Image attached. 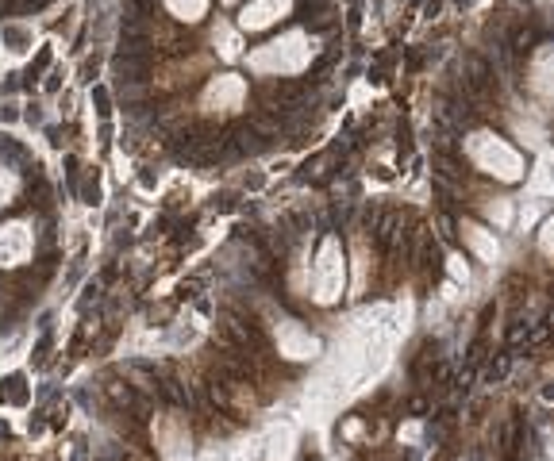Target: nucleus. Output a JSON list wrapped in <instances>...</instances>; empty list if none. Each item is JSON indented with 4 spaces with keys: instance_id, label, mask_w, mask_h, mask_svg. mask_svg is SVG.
<instances>
[{
    "instance_id": "obj_1",
    "label": "nucleus",
    "mask_w": 554,
    "mask_h": 461,
    "mask_svg": "<svg viewBox=\"0 0 554 461\" xmlns=\"http://www.w3.org/2000/svg\"><path fill=\"white\" fill-rule=\"evenodd\" d=\"M316 54H320V43L308 31H285V35H277L274 43L254 50L247 58V66L254 73H301L308 70V62Z\"/></svg>"
},
{
    "instance_id": "obj_2",
    "label": "nucleus",
    "mask_w": 554,
    "mask_h": 461,
    "mask_svg": "<svg viewBox=\"0 0 554 461\" xmlns=\"http://www.w3.org/2000/svg\"><path fill=\"white\" fill-rule=\"evenodd\" d=\"M470 154H474V162H478L485 173H497L504 181H516L520 173H524V162H520V154L512 150V146L497 139V135H474L470 139Z\"/></svg>"
},
{
    "instance_id": "obj_3",
    "label": "nucleus",
    "mask_w": 554,
    "mask_h": 461,
    "mask_svg": "<svg viewBox=\"0 0 554 461\" xmlns=\"http://www.w3.org/2000/svg\"><path fill=\"white\" fill-rule=\"evenodd\" d=\"M243 100H247V85H243V77H235V73H224V77H212L208 81V89H204V108H220V112H235V108H243Z\"/></svg>"
},
{
    "instance_id": "obj_4",
    "label": "nucleus",
    "mask_w": 554,
    "mask_h": 461,
    "mask_svg": "<svg viewBox=\"0 0 554 461\" xmlns=\"http://www.w3.org/2000/svg\"><path fill=\"white\" fill-rule=\"evenodd\" d=\"M293 12V0H251V4H243V12H239V27L243 31H266V27H274L277 20H285Z\"/></svg>"
},
{
    "instance_id": "obj_5",
    "label": "nucleus",
    "mask_w": 554,
    "mask_h": 461,
    "mask_svg": "<svg viewBox=\"0 0 554 461\" xmlns=\"http://www.w3.org/2000/svg\"><path fill=\"white\" fill-rule=\"evenodd\" d=\"M31 254V231L24 223H12L0 231V266H20Z\"/></svg>"
},
{
    "instance_id": "obj_6",
    "label": "nucleus",
    "mask_w": 554,
    "mask_h": 461,
    "mask_svg": "<svg viewBox=\"0 0 554 461\" xmlns=\"http://www.w3.org/2000/svg\"><path fill=\"white\" fill-rule=\"evenodd\" d=\"M339 285H343V266L335 262V239H328L320 258V300H335Z\"/></svg>"
},
{
    "instance_id": "obj_7",
    "label": "nucleus",
    "mask_w": 554,
    "mask_h": 461,
    "mask_svg": "<svg viewBox=\"0 0 554 461\" xmlns=\"http://www.w3.org/2000/svg\"><path fill=\"white\" fill-rule=\"evenodd\" d=\"M162 4L181 24H201L204 16H208V0H162Z\"/></svg>"
},
{
    "instance_id": "obj_8",
    "label": "nucleus",
    "mask_w": 554,
    "mask_h": 461,
    "mask_svg": "<svg viewBox=\"0 0 554 461\" xmlns=\"http://www.w3.org/2000/svg\"><path fill=\"white\" fill-rule=\"evenodd\" d=\"M547 62H551V50L543 47L535 54V77H531V89H539V93H547Z\"/></svg>"
},
{
    "instance_id": "obj_9",
    "label": "nucleus",
    "mask_w": 554,
    "mask_h": 461,
    "mask_svg": "<svg viewBox=\"0 0 554 461\" xmlns=\"http://www.w3.org/2000/svg\"><path fill=\"white\" fill-rule=\"evenodd\" d=\"M216 31H220V54H224V58H235V54H239V39H235V31H231V27L224 24V20H220V24H216Z\"/></svg>"
},
{
    "instance_id": "obj_10",
    "label": "nucleus",
    "mask_w": 554,
    "mask_h": 461,
    "mask_svg": "<svg viewBox=\"0 0 554 461\" xmlns=\"http://www.w3.org/2000/svg\"><path fill=\"white\" fill-rule=\"evenodd\" d=\"M8 193H12V177L0 181V204H8Z\"/></svg>"
},
{
    "instance_id": "obj_11",
    "label": "nucleus",
    "mask_w": 554,
    "mask_h": 461,
    "mask_svg": "<svg viewBox=\"0 0 554 461\" xmlns=\"http://www.w3.org/2000/svg\"><path fill=\"white\" fill-rule=\"evenodd\" d=\"M227 4H239V0H227Z\"/></svg>"
}]
</instances>
